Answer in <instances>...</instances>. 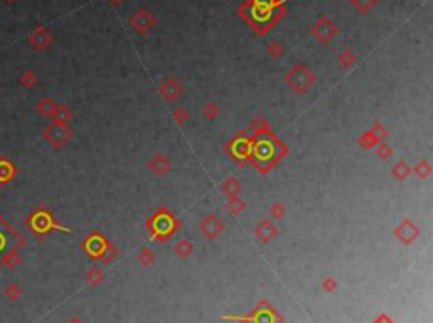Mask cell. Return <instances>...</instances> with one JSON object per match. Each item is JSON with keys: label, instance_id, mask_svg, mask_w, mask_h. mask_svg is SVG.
<instances>
[{"label": "cell", "instance_id": "cell-7", "mask_svg": "<svg viewBox=\"0 0 433 323\" xmlns=\"http://www.w3.org/2000/svg\"><path fill=\"white\" fill-rule=\"evenodd\" d=\"M55 110H56V107H55V103L51 102V100H42V102L39 103V112L42 114V115H52L55 114Z\"/></svg>", "mask_w": 433, "mask_h": 323}, {"label": "cell", "instance_id": "cell-3", "mask_svg": "<svg viewBox=\"0 0 433 323\" xmlns=\"http://www.w3.org/2000/svg\"><path fill=\"white\" fill-rule=\"evenodd\" d=\"M46 139L49 141L52 146L60 147L63 144L68 142L70 139V129L63 124H51L49 127L46 129Z\"/></svg>", "mask_w": 433, "mask_h": 323}, {"label": "cell", "instance_id": "cell-4", "mask_svg": "<svg viewBox=\"0 0 433 323\" xmlns=\"http://www.w3.org/2000/svg\"><path fill=\"white\" fill-rule=\"evenodd\" d=\"M16 176V168L7 159H0V185H6Z\"/></svg>", "mask_w": 433, "mask_h": 323}, {"label": "cell", "instance_id": "cell-8", "mask_svg": "<svg viewBox=\"0 0 433 323\" xmlns=\"http://www.w3.org/2000/svg\"><path fill=\"white\" fill-rule=\"evenodd\" d=\"M22 83L26 86L34 85L36 83V76H32V73H26V75H24V78H22Z\"/></svg>", "mask_w": 433, "mask_h": 323}, {"label": "cell", "instance_id": "cell-9", "mask_svg": "<svg viewBox=\"0 0 433 323\" xmlns=\"http://www.w3.org/2000/svg\"><path fill=\"white\" fill-rule=\"evenodd\" d=\"M9 2H14V0H9Z\"/></svg>", "mask_w": 433, "mask_h": 323}, {"label": "cell", "instance_id": "cell-6", "mask_svg": "<svg viewBox=\"0 0 433 323\" xmlns=\"http://www.w3.org/2000/svg\"><path fill=\"white\" fill-rule=\"evenodd\" d=\"M52 117H55L56 124H63L65 125L71 119V114H70V110L66 107H56L55 114H52Z\"/></svg>", "mask_w": 433, "mask_h": 323}, {"label": "cell", "instance_id": "cell-1", "mask_svg": "<svg viewBox=\"0 0 433 323\" xmlns=\"http://www.w3.org/2000/svg\"><path fill=\"white\" fill-rule=\"evenodd\" d=\"M24 244V239L0 217V264Z\"/></svg>", "mask_w": 433, "mask_h": 323}, {"label": "cell", "instance_id": "cell-5", "mask_svg": "<svg viewBox=\"0 0 433 323\" xmlns=\"http://www.w3.org/2000/svg\"><path fill=\"white\" fill-rule=\"evenodd\" d=\"M220 230H222V224H220L215 217H208L206 220L201 222V232H205L206 235H210V237L219 235Z\"/></svg>", "mask_w": 433, "mask_h": 323}, {"label": "cell", "instance_id": "cell-2", "mask_svg": "<svg viewBox=\"0 0 433 323\" xmlns=\"http://www.w3.org/2000/svg\"><path fill=\"white\" fill-rule=\"evenodd\" d=\"M27 225L31 227L32 232L37 234V235L47 234L51 229H60L55 224V220H52L51 213L46 210H39V211H36V213H32L31 219H29V222H27Z\"/></svg>", "mask_w": 433, "mask_h": 323}]
</instances>
